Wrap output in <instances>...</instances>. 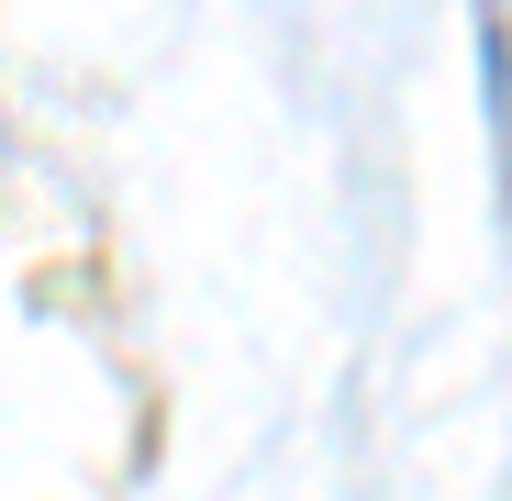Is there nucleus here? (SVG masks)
I'll return each mask as SVG.
<instances>
[{"instance_id": "1", "label": "nucleus", "mask_w": 512, "mask_h": 501, "mask_svg": "<svg viewBox=\"0 0 512 501\" xmlns=\"http://www.w3.org/2000/svg\"><path fill=\"white\" fill-rule=\"evenodd\" d=\"M479 67H490V134H501V190H512V23H501V0H479Z\"/></svg>"}]
</instances>
